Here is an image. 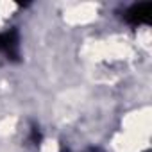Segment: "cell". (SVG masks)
Masks as SVG:
<instances>
[{"label":"cell","instance_id":"obj_2","mask_svg":"<svg viewBox=\"0 0 152 152\" xmlns=\"http://www.w3.org/2000/svg\"><path fill=\"white\" fill-rule=\"evenodd\" d=\"M16 32L11 31V32H4L0 34V52H6L9 56H16Z\"/></svg>","mask_w":152,"mask_h":152},{"label":"cell","instance_id":"obj_1","mask_svg":"<svg viewBox=\"0 0 152 152\" xmlns=\"http://www.w3.org/2000/svg\"><path fill=\"white\" fill-rule=\"evenodd\" d=\"M150 4H140V6H134L131 7V11L127 13V20L132 22V23H143L150 18Z\"/></svg>","mask_w":152,"mask_h":152}]
</instances>
